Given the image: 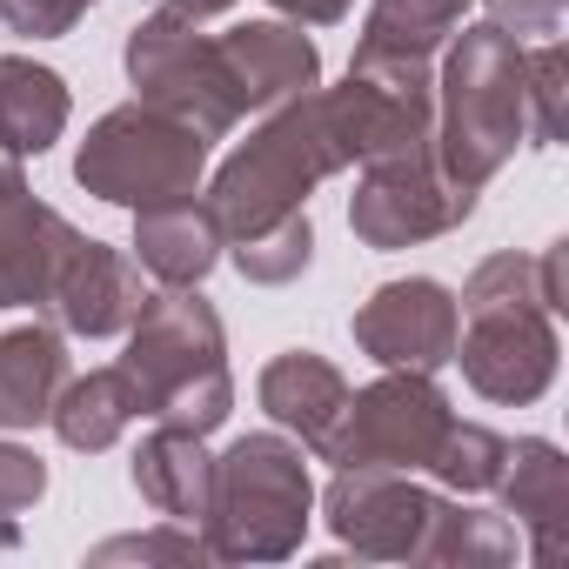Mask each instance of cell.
Returning <instances> with one entry per match:
<instances>
[{
    "label": "cell",
    "mask_w": 569,
    "mask_h": 569,
    "mask_svg": "<svg viewBox=\"0 0 569 569\" xmlns=\"http://www.w3.org/2000/svg\"><path fill=\"white\" fill-rule=\"evenodd\" d=\"M442 436H449L442 396L422 376H396V382L349 396V416H342V436L329 456L349 469H416L436 456Z\"/></svg>",
    "instance_id": "ba28073f"
},
{
    "label": "cell",
    "mask_w": 569,
    "mask_h": 569,
    "mask_svg": "<svg viewBox=\"0 0 569 569\" xmlns=\"http://www.w3.org/2000/svg\"><path fill=\"white\" fill-rule=\"evenodd\" d=\"M134 409L174 429L208 436L228 416V369H221V322L201 296H154L134 316V349L121 362Z\"/></svg>",
    "instance_id": "6da1fadb"
},
{
    "label": "cell",
    "mask_w": 569,
    "mask_h": 569,
    "mask_svg": "<svg viewBox=\"0 0 569 569\" xmlns=\"http://www.w3.org/2000/svg\"><path fill=\"white\" fill-rule=\"evenodd\" d=\"M516 254H496L476 268L469 281V342H462V369L482 396L496 402H522L549 382L556 369V342L542 329L536 309H549V296H516Z\"/></svg>",
    "instance_id": "8992f818"
},
{
    "label": "cell",
    "mask_w": 569,
    "mask_h": 569,
    "mask_svg": "<svg viewBox=\"0 0 569 569\" xmlns=\"http://www.w3.org/2000/svg\"><path fill=\"white\" fill-rule=\"evenodd\" d=\"M68 128V88L61 74L34 61H0V148L8 154H41Z\"/></svg>",
    "instance_id": "ac0fdd59"
},
{
    "label": "cell",
    "mask_w": 569,
    "mask_h": 569,
    "mask_svg": "<svg viewBox=\"0 0 569 569\" xmlns=\"http://www.w3.org/2000/svg\"><path fill=\"white\" fill-rule=\"evenodd\" d=\"M134 482H141V496H148L161 516H208L214 462L201 456L194 429L161 422V429L141 442V456H134Z\"/></svg>",
    "instance_id": "e0dca14e"
},
{
    "label": "cell",
    "mask_w": 569,
    "mask_h": 569,
    "mask_svg": "<svg viewBox=\"0 0 569 569\" xmlns=\"http://www.w3.org/2000/svg\"><path fill=\"white\" fill-rule=\"evenodd\" d=\"M208 161V134H194L188 121L161 114V108H121L108 114L88 141H81V188L121 208H161V201H188Z\"/></svg>",
    "instance_id": "277c9868"
},
{
    "label": "cell",
    "mask_w": 569,
    "mask_h": 569,
    "mask_svg": "<svg viewBox=\"0 0 569 569\" xmlns=\"http://www.w3.org/2000/svg\"><path fill=\"white\" fill-rule=\"evenodd\" d=\"M462 8L469 0H376L356 61H429V48L456 28Z\"/></svg>",
    "instance_id": "d6986e66"
},
{
    "label": "cell",
    "mask_w": 569,
    "mask_h": 569,
    "mask_svg": "<svg viewBox=\"0 0 569 569\" xmlns=\"http://www.w3.org/2000/svg\"><path fill=\"white\" fill-rule=\"evenodd\" d=\"M74 336H114L141 316V268L121 261L101 241H81L54 281V302H48Z\"/></svg>",
    "instance_id": "4fadbf2b"
},
{
    "label": "cell",
    "mask_w": 569,
    "mask_h": 569,
    "mask_svg": "<svg viewBox=\"0 0 569 569\" xmlns=\"http://www.w3.org/2000/svg\"><path fill=\"white\" fill-rule=\"evenodd\" d=\"M134 254L154 281H174V289H188V281H201L221 254V228L208 208L194 201H161V208H141V228H134Z\"/></svg>",
    "instance_id": "2e32d148"
},
{
    "label": "cell",
    "mask_w": 569,
    "mask_h": 569,
    "mask_svg": "<svg viewBox=\"0 0 569 569\" xmlns=\"http://www.w3.org/2000/svg\"><path fill=\"white\" fill-rule=\"evenodd\" d=\"M74 248H81V234L21 188L14 161H0V309L54 302V281Z\"/></svg>",
    "instance_id": "30bf717a"
},
{
    "label": "cell",
    "mask_w": 569,
    "mask_h": 569,
    "mask_svg": "<svg viewBox=\"0 0 569 569\" xmlns=\"http://www.w3.org/2000/svg\"><path fill=\"white\" fill-rule=\"evenodd\" d=\"M168 8H174V14H188V21H208V14H228L234 0H168Z\"/></svg>",
    "instance_id": "d4e9b609"
},
{
    "label": "cell",
    "mask_w": 569,
    "mask_h": 569,
    "mask_svg": "<svg viewBox=\"0 0 569 569\" xmlns=\"http://www.w3.org/2000/svg\"><path fill=\"white\" fill-rule=\"evenodd\" d=\"M128 74H134V88H141L148 108L188 121V128L208 134V141L228 134L234 114H241L234 81H228V68H221V48L201 41L194 21L174 14V8L148 14V21L128 34Z\"/></svg>",
    "instance_id": "52a82bcc"
},
{
    "label": "cell",
    "mask_w": 569,
    "mask_h": 569,
    "mask_svg": "<svg viewBox=\"0 0 569 569\" xmlns=\"http://www.w3.org/2000/svg\"><path fill=\"white\" fill-rule=\"evenodd\" d=\"M68 389V349L54 329H8L0 336V429H34L54 416Z\"/></svg>",
    "instance_id": "9a60e30c"
},
{
    "label": "cell",
    "mask_w": 569,
    "mask_h": 569,
    "mask_svg": "<svg viewBox=\"0 0 569 569\" xmlns=\"http://www.w3.org/2000/svg\"><path fill=\"white\" fill-rule=\"evenodd\" d=\"M261 409H268L274 422L302 429V442L329 456L336 436H342V416H349V382H342L322 356H281V362H268V376H261Z\"/></svg>",
    "instance_id": "5bb4252c"
},
{
    "label": "cell",
    "mask_w": 569,
    "mask_h": 569,
    "mask_svg": "<svg viewBox=\"0 0 569 569\" xmlns=\"http://www.w3.org/2000/svg\"><path fill=\"white\" fill-rule=\"evenodd\" d=\"M342 168V148L329 134V114H322V94L281 108L221 174H214V194H208V214L221 228V241H248L261 228H274L281 214H302L296 201L329 174Z\"/></svg>",
    "instance_id": "7a4b0ae2"
},
{
    "label": "cell",
    "mask_w": 569,
    "mask_h": 569,
    "mask_svg": "<svg viewBox=\"0 0 569 569\" xmlns=\"http://www.w3.org/2000/svg\"><path fill=\"white\" fill-rule=\"evenodd\" d=\"M221 48V68L234 81V101L241 108H268V101H296L316 88V41L289 21H254V28H234L214 41Z\"/></svg>",
    "instance_id": "7c38bea8"
},
{
    "label": "cell",
    "mask_w": 569,
    "mask_h": 569,
    "mask_svg": "<svg viewBox=\"0 0 569 569\" xmlns=\"http://www.w3.org/2000/svg\"><path fill=\"white\" fill-rule=\"evenodd\" d=\"M41 489H48V469H41L28 449H8V442H0V522H8L14 509H28Z\"/></svg>",
    "instance_id": "603a6c76"
},
{
    "label": "cell",
    "mask_w": 569,
    "mask_h": 569,
    "mask_svg": "<svg viewBox=\"0 0 569 569\" xmlns=\"http://www.w3.org/2000/svg\"><path fill=\"white\" fill-rule=\"evenodd\" d=\"M208 516H214V549L221 556H281L302 536L309 516V476L302 456L274 436H248L214 462V489H208Z\"/></svg>",
    "instance_id": "5b68a950"
},
{
    "label": "cell",
    "mask_w": 569,
    "mask_h": 569,
    "mask_svg": "<svg viewBox=\"0 0 569 569\" xmlns=\"http://www.w3.org/2000/svg\"><path fill=\"white\" fill-rule=\"evenodd\" d=\"M274 14H296V21H309V28H329V21H342L349 14V0H268Z\"/></svg>",
    "instance_id": "cb8c5ba5"
},
{
    "label": "cell",
    "mask_w": 569,
    "mask_h": 569,
    "mask_svg": "<svg viewBox=\"0 0 569 569\" xmlns=\"http://www.w3.org/2000/svg\"><path fill=\"white\" fill-rule=\"evenodd\" d=\"M469 188H456L449 174L429 168V154H402V161H376L349 221L369 248H402V241H422V234H442L469 214Z\"/></svg>",
    "instance_id": "9c48e42d"
},
{
    "label": "cell",
    "mask_w": 569,
    "mask_h": 569,
    "mask_svg": "<svg viewBox=\"0 0 569 569\" xmlns=\"http://www.w3.org/2000/svg\"><path fill=\"white\" fill-rule=\"evenodd\" d=\"M134 389L121 369H94L88 382H68L61 402H54V429L68 449H108L128 422H134Z\"/></svg>",
    "instance_id": "ffe728a7"
},
{
    "label": "cell",
    "mask_w": 569,
    "mask_h": 569,
    "mask_svg": "<svg viewBox=\"0 0 569 569\" xmlns=\"http://www.w3.org/2000/svg\"><path fill=\"white\" fill-rule=\"evenodd\" d=\"M94 0H0V21L14 34H68Z\"/></svg>",
    "instance_id": "7402d4cb"
},
{
    "label": "cell",
    "mask_w": 569,
    "mask_h": 569,
    "mask_svg": "<svg viewBox=\"0 0 569 569\" xmlns=\"http://www.w3.org/2000/svg\"><path fill=\"white\" fill-rule=\"evenodd\" d=\"M356 342L409 376H429L456 356V302L436 281H389V289L356 316Z\"/></svg>",
    "instance_id": "8fae6325"
},
{
    "label": "cell",
    "mask_w": 569,
    "mask_h": 569,
    "mask_svg": "<svg viewBox=\"0 0 569 569\" xmlns=\"http://www.w3.org/2000/svg\"><path fill=\"white\" fill-rule=\"evenodd\" d=\"M522 54L502 28L462 34L442 74V168L456 188H482L522 134Z\"/></svg>",
    "instance_id": "3957f363"
},
{
    "label": "cell",
    "mask_w": 569,
    "mask_h": 569,
    "mask_svg": "<svg viewBox=\"0 0 569 569\" xmlns=\"http://www.w3.org/2000/svg\"><path fill=\"white\" fill-rule=\"evenodd\" d=\"M234 261H241L248 281H289V274H302L309 268V214H281L274 228L234 241Z\"/></svg>",
    "instance_id": "44dd1931"
}]
</instances>
